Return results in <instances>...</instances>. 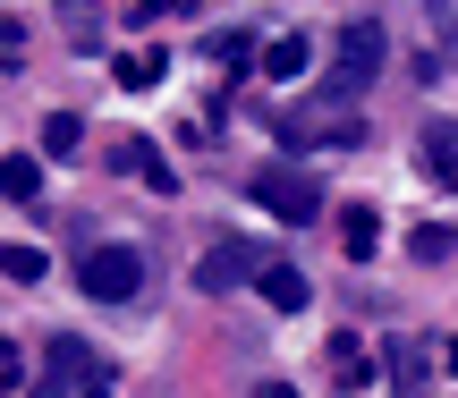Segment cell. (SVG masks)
I'll return each instance as SVG.
<instances>
[{"instance_id":"1","label":"cell","mask_w":458,"mask_h":398,"mask_svg":"<svg viewBox=\"0 0 458 398\" xmlns=\"http://www.w3.org/2000/svg\"><path fill=\"white\" fill-rule=\"evenodd\" d=\"M272 128H280V145H297V153H306V145H331V153H348V145H365V119L348 111L340 94H331V102H306V111H289V119H272Z\"/></svg>"},{"instance_id":"2","label":"cell","mask_w":458,"mask_h":398,"mask_svg":"<svg viewBox=\"0 0 458 398\" xmlns=\"http://www.w3.org/2000/svg\"><path fill=\"white\" fill-rule=\"evenodd\" d=\"M382 51H391V34L374 26V17H348L340 26V51H331V94H357V85H374L382 77Z\"/></svg>"},{"instance_id":"3","label":"cell","mask_w":458,"mask_h":398,"mask_svg":"<svg viewBox=\"0 0 458 398\" xmlns=\"http://www.w3.org/2000/svg\"><path fill=\"white\" fill-rule=\"evenodd\" d=\"M43 356H51V382H60L68 398H111V390H119V365H111V356H94L77 331H60Z\"/></svg>"},{"instance_id":"4","label":"cell","mask_w":458,"mask_h":398,"mask_svg":"<svg viewBox=\"0 0 458 398\" xmlns=\"http://www.w3.org/2000/svg\"><path fill=\"white\" fill-rule=\"evenodd\" d=\"M77 288H85L94 305H128L136 288H145V254H136V246H94V254L77 263Z\"/></svg>"},{"instance_id":"5","label":"cell","mask_w":458,"mask_h":398,"mask_svg":"<svg viewBox=\"0 0 458 398\" xmlns=\"http://www.w3.org/2000/svg\"><path fill=\"white\" fill-rule=\"evenodd\" d=\"M255 203H263L272 220H323V187H314L306 170H289V162L255 170Z\"/></svg>"},{"instance_id":"6","label":"cell","mask_w":458,"mask_h":398,"mask_svg":"<svg viewBox=\"0 0 458 398\" xmlns=\"http://www.w3.org/2000/svg\"><path fill=\"white\" fill-rule=\"evenodd\" d=\"M263 263H272V246H255V237H221V246L196 263V288H204V297H229V288L263 280Z\"/></svg>"},{"instance_id":"7","label":"cell","mask_w":458,"mask_h":398,"mask_svg":"<svg viewBox=\"0 0 458 398\" xmlns=\"http://www.w3.org/2000/svg\"><path fill=\"white\" fill-rule=\"evenodd\" d=\"M255 68L272 85H297V77H314V43H306V34H272V43L255 51Z\"/></svg>"},{"instance_id":"8","label":"cell","mask_w":458,"mask_h":398,"mask_svg":"<svg viewBox=\"0 0 458 398\" xmlns=\"http://www.w3.org/2000/svg\"><path fill=\"white\" fill-rule=\"evenodd\" d=\"M416 162H425L433 187H458V119H433V128L416 136Z\"/></svg>"},{"instance_id":"9","label":"cell","mask_w":458,"mask_h":398,"mask_svg":"<svg viewBox=\"0 0 458 398\" xmlns=\"http://www.w3.org/2000/svg\"><path fill=\"white\" fill-rule=\"evenodd\" d=\"M263 305H280V314H306V297H314V280H306V271H297V263H280V254H272V263H263Z\"/></svg>"},{"instance_id":"10","label":"cell","mask_w":458,"mask_h":398,"mask_svg":"<svg viewBox=\"0 0 458 398\" xmlns=\"http://www.w3.org/2000/svg\"><path fill=\"white\" fill-rule=\"evenodd\" d=\"M323 365H331V382H340V390H365V382H374V356H365V339H357V331H331Z\"/></svg>"},{"instance_id":"11","label":"cell","mask_w":458,"mask_h":398,"mask_svg":"<svg viewBox=\"0 0 458 398\" xmlns=\"http://www.w3.org/2000/svg\"><path fill=\"white\" fill-rule=\"evenodd\" d=\"M119 170H128V178H145L153 195H170V162L145 145V136H128V145H119Z\"/></svg>"},{"instance_id":"12","label":"cell","mask_w":458,"mask_h":398,"mask_svg":"<svg viewBox=\"0 0 458 398\" xmlns=\"http://www.w3.org/2000/svg\"><path fill=\"white\" fill-rule=\"evenodd\" d=\"M0 195L34 203V195H43V162H34V153H9V162H0Z\"/></svg>"},{"instance_id":"13","label":"cell","mask_w":458,"mask_h":398,"mask_svg":"<svg viewBox=\"0 0 458 398\" xmlns=\"http://www.w3.org/2000/svg\"><path fill=\"white\" fill-rule=\"evenodd\" d=\"M162 51H128V60H119V85H128V94H153V85H162Z\"/></svg>"},{"instance_id":"14","label":"cell","mask_w":458,"mask_h":398,"mask_svg":"<svg viewBox=\"0 0 458 398\" xmlns=\"http://www.w3.org/2000/svg\"><path fill=\"white\" fill-rule=\"evenodd\" d=\"M77 145H85V119H77V111H51V119H43V153H60V162H68Z\"/></svg>"},{"instance_id":"15","label":"cell","mask_w":458,"mask_h":398,"mask_svg":"<svg viewBox=\"0 0 458 398\" xmlns=\"http://www.w3.org/2000/svg\"><path fill=\"white\" fill-rule=\"evenodd\" d=\"M204 51H213V60L229 68V77H238V68L255 60V34H238V26H229V34H213V43H204Z\"/></svg>"},{"instance_id":"16","label":"cell","mask_w":458,"mask_h":398,"mask_svg":"<svg viewBox=\"0 0 458 398\" xmlns=\"http://www.w3.org/2000/svg\"><path fill=\"white\" fill-rule=\"evenodd\" d=\"M0 271H9L17 288H34V280H43V254H34V246H0Z\"/></svg>"},{"instance_id":"17","label":"cell","mask_w":458,"mask_h":398,"mask_svg":"<svg viewBox=\"0 0 458 398\" xmlns=\"http://www.w3.org/2000/svg\"><path fill=\"white\" fill-rule=\"evenodd\" d=\"M340 229H348V254H365V246H374V237H382V220H374V212H365V203H357V212H348Z\"/></svg>"},{"instance_id":"18","label":"cell","mask_w":458,"mask_h":398,"mask_svg":"<svg viewBox=\"0 0 458 398\" xmlns=\"http://www.w3.org/2000/svg\"><path fill=\"white\" fill-rule=\"evenodd\" d=\"M425 365H433V356L416 348V339H399V348H391V373H399V382H416V373H425Z\"/></svg>"},{"instance_id":"19","label":"cell","mask_w":458,"mask_h":398,"mask_svg":"<svg viewBox=\"0 0 458 398\" xmlns=\"http://www.w3.org/2000/svg\"><path fill=\"white\" fill-rule=\"evenodd\" d=\"M408 254H425V263H433V254H450V229H433V220H425V229L408 237Z\"/></svg>"},{"instance_id":"20","label":"cell","mask_w":458,"mask_h":398,"mask_svg":"<svg viewBox=\"0 0 458 398\" xmlns=\"http://www.w3.org/2000/svg\"><path fill=\"white\" fill-rule=\"evenodd\" d=\"M17 60H26V34H17V26H0V68H17Z\"/></svg>"},{"instance_id":"21","label":"cell","mask_w":458,"mask_h":398,"mask_svg":"<svg viewBox=\"0 0 458 398\" xmlns=\"http://www.w3.org/2000/svg\"><path fill=\"white\" fill-rule=\"evenodd\" d=\"M179 9H196V0H136V17H179Z\"/></svg>"},{"instance_id":"22","label":"cell","mask_w":458,"mask_h":398,"mask_svg":"<svg viewBox=\"0 0 458 398\" xmlns=\"http://www.w3.org/2000/svg\"><path fill=\"white\" fill-rule=\"evenodd\" d=\"M0 382H17V348H9V339H0Z\"/></svg>"},{"instance_id":"23","label":"cell","mask_w":458,"mask_h":398,"mask_svg":"<svg viewBox=\"0 0 458 398\" xmlns=\"http://www.w3.org/2000/svg\"><path fill=\"white\" fill-rule=\"evenodd\" d=\"M26 398H68V390H60V382H43V390H26Z\"/></svg>"},{"instance_id":"24","label":"cell","mask_w":458,"mask_h":398,"mask_svg":"<svg viewBox=\"0 0 458 398\" xmlns=\"http://www.w3.org/2000/svg\"><path fill=\"white\" fill-rule=\"evenodd\" d=\"M433 9H450V0H433Z\"/></svg>"}]
</instances>
